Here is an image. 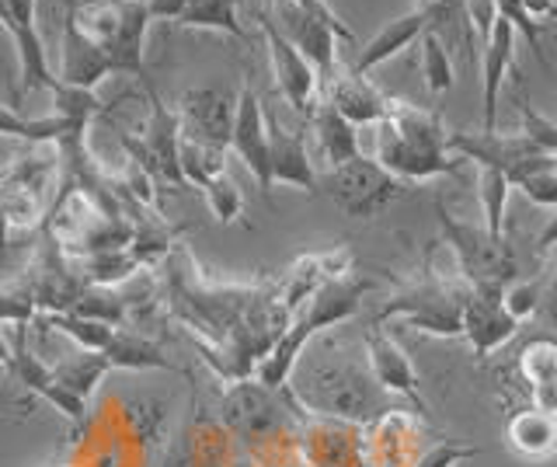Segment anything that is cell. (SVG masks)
I'll list each match as a JSON object with an SVG mask.
<instances>
[{
    "instance_id": "d6a6232c",
    "label": "cell",
    "mask_w": 557,
    "mask_h": 467,
    "mask_svg": "<svg viewBox=\"0 0 557 467\" xmlns=\"http://www.w3.org/2000/svg\"><path fill=\"white\" fill-rule=\"evenodd\" d=\"M418 63H422V77H425V91L429 95H443L453 88V57L449 46L435 36L432 28H425L418 36Z\"/></svg>"
},
{
    "instance_id": "44dd1931",
    "label": "cell",
    "mask_w": 557,
    "mask_h": 467,
    "mask_svg": "<svg viewBox=\"0 0 557 467\" xmlns=\"http://www.w3.org/2000/svg\"><path fill=\"white\" fill-rule=\"evenodd\" d=\"M327 95L324 101L331 109H335L342 119H348L356 130L359 126H376L383 115H387V101L391 95L376 88V84L366 77V74H356V71H335L327 81Z\"/></svg>"
},
{
    "instance_id": "52a82bcc",
    "label": "cell",
    "mask_w": 557,
    "mask_h": 467,
    "mask_svg": "<svg viewBox=\"0 0 557 467\" xmlns=\"http://www.w3.org/2000/svg\"><path fill=\"white\" fill-rule=\"evenodd\" d=\"M147 98H150V119L144 126V136L133 140V136H122V144L133 153V164H139L157 185H171L174 193H182L185 179H182V168H178V112L174 106L157 95L150 84H147Z\"/></svg>"
},
{
    "instance_id": "74e56055",
    "label": "cell",
    "mask_w": 557,
    "mask_h": 467,
    "mask_svg": "<svg viewBox=\"0 0 557 467\" xmlns=\"http://www.w3.org/2000/svg\"><path fill=\"white\" fill-rule=\"evenodd\" d=\"M516 109H519V119H522L519 133L527 136L533 147L544 150V153H557V123H554V119L544 115V112H536L527 98H519Z\"/></svg>"
},
{
    "instance_id": "8d00e7d4",
    "label": "cell",
    "mask_w": 557,
    "mask_h": 467,
    "mask_svg": "<svg viewBox=\"0 0 557 467\" xmlns=\"http://www.w3.org/2000/svg\"><path fill=\"white\" fill-rule=\"evenodd\" d=\"M199 193H202V199L209 206V213H213L220 223H240L244 193H240V185H237V179L231 175V171H220V175H213L199 188Z\"/></svg>"
},
{
    "instance_id": "f1b7e54d",
    "label": "cell",
    "mask_w": 557,
    "mask_h": 467,
    "mask_svg": "<svg viewBox=\"0 0 557 467\" xmlns=\"http://www.w3.org/2000/svg\"><path fill=\"white\" fill-rule=\"evenodd\" d=\"M52 377H57V384L66 391V394H74L77 402H91L98 384L104 377L112 373L109 367V359H104V353H91V349H77V353H70L66 359L60 362H52Z\"/></svg>"
},
{
    "instance_id": "7402d4cb",
    "label": "cell",
    "mask_w": 557,
    "mask_h": 467,
    "mask_svg": "<svg viewBox=\"0 0 557 467\" xmlns=\"http://www.w3.org/2000/svg\"><path fill=\"white\" fill-rule=\"evenodd\" d=\"M269 175L272 188L289 185L300 193H318V168L310 161L304 133L283 126L278 119H269Z\"/></svg>"
},
{
    "instance_id": "836d02e7",
    "label": "cell",
    "mask_w": 557,
    "mask_h": 467,
    "mask_svg": "<svg viewBox=\"0 0 557 467\" xmlns=\"http://www.w3.org/2000/svg\"><path fill=\"white\" fill-rule=\"evenodd\" d=\"M509 182L495 168H478V199H481V228L487 234H505V210H509Z\"/></svg>"
},
{
    "instance_id": "e575fe53",
    "label": "cell",
    "mask_w": 557,
    "mask_h": 467,
    "mask_svg": "<svg viewBox=\"0 0 557 467\" xmlns=\"http://www.w3.org/2000/svg\"><path fill=\"white\" fill-rule=\"evenodd\" d=\"M42 324L46 328H57V332L66 335L70 342L77 345V349H91V353H101L104 345H109L112 332H115L112 324H101V321H91V318H77V315H70V310H57V315H46Z\"/></svg>"
},
{
    "instance_id": "60d3db41",
    "label": "cell",
    "mask_w": 557,
    "mask_h": 467,
    "mask_svg": "<svg viewBox=\"0 0 557 467\" xmlns=\"http://www.w3.org/2000/svg\"><path fill=\"white\" fill-rule=\"evenodd\" d=\"M481 457V446H463V443H435L425 446L411 467H460L463 460Z\"/></svg>"
},
{
    "instance_id": "9a60e30c",
    "label": "cell",
    "mask_w": 557,
    "mask_h": 467,
    "mask_svg": "<svg viewBox=\"0 0 557 467\" xmlns=\"http://www.w3.org/2000/svg\"><path fill=\"white\" fill-rule=\"evenodd\" d=\"M449 153H457L460 161H474L478 168H495L502 175H509V171L533 158V153H544L540 147H533L527 136L519 130L512 133H498V130H449V140H446Z\"/></svg>"
},
{
    "instance_id": "1f68e13d",
    "label": "cell",
    "mask_w": 557,
    "mask_h": 467,
    "mask_svg": "<svg viewBox=\"0 0 557 467\" xmlns=\"http://www.w3.org/2000/svg\"><path fill=\"white\" fill-rule=\"evenodd\" d=\"M178 168H182L185 185L202 188L213 175L226 171V150L209 147V144H199V140H191V136L182 133V136H178Z\"/></svg>"
},
{
    "instance_id": "30bf717a",
    "label": "cell",
    "mask_w": 557,
    "mask_h": 467,
    "mask_svg": "<svg viewBox=\"0 0 557 467\" xmlns=\"http://www.w3.org/2000/svg\"><path fill=\"white\" fill-rule=\"evenodd\" d=\"M376 283L366 280V275H359L356 269L352 272H342V275H335V280H324L318 290H313L310 300L300 310H296L289 321L313 342L321 332H327V328H338L345 321H352L359 315L362 297Z\"/></svg>"
},
{
    "instance_id": "ba28073f",
    "label": "cell",
    "mask_w": 557,
    "mask_h": 467,
    "mask_svg": "<svg viewBox=\"0 0 557 467\" xmlns=\"http://www.w3.org/2000/svg\"><path fill=\"white\" fill-rule=\"evenodd\" d=\"M255 19H258L261 36H265V53H269V63H272V77H275L278 95H283V101L296 115L307 119L310 109L318 106V88H321L318 71H313V66L300 53H296L293 42L275 28L272 14L265 8H255Z\"/></svg>"
},
{
    "instance_id": "3957f363",
    "label": "cell",
    "mask_w": 557,
    "mask_h": 467,
    "mask_svg": "<svg viewBox=\"0 0 557 467\" xmlns=\"http://www.w3.org/2000/svg\"><path fill=\"white\" fill-rule=\"evenodd\" d=\"M463 297L467 283H453L429 262V248L422 255V269L414 280H408L387 304L380 307L373 324H383L387 318H405L408 328L425 332L435 339H460V321H463Z\"/></svg>"
},
{
    "instance_id": "b9f144b4",
    "label": "cell",
    "mask_w": 557,
    "mask_h": 467,
    "mask_svg": "<svg viewBox=\"0 0 557 467\" xmlns=\"http://www.w3.org/2000/svg\"><path fill=\"white\" fill-rule=\"evenodd\" d=\"M463 19H467V28L474 32V42L481 46L487 39V32H492L498 11H495V0H463Z\"/></svg>"
},
{
    "instance_id": "4fadbf2b",
    "label": "cell",
    "mask_w": 557,
    "mask_h": 467,
    "mask_svg": "<svg viewBox=\"0 0 557 467\" xmlns=\"http://www.w3.org/2000/svg\"><path fill=\"white\" fill-rule=\"evenodd\" d=\"M502 290L505 286H467L460 339L470 342L478 359H487L505 342H512L519 332V321L505 315L502 307Z\"/></svg>"
},
{
    "instance_id": "8fae6325",
    "label": "cell",
    "mask_w": 557,
    "mask_h": 467,
    "mask_svg": "<svg viewBox=\"0 0 557 467\" xmlns=\"http://www.w3.org/2000/svg\"><path fill=\"white\" fill-rule=\"evenodd\" d=\"M362 359H366V367H370L373 380L376 384L387 391L391 397H408V402L418 408V415L422 419H429V405H425V397L422 391H418V370H414V362L411 356L405 353V345H400L387 328H380L373 324L370 332H366L362 339Z\"/></svg>"
},
{
    "instance_id": "ab89813d",
    "label": "cell",
    "mask_w": 557,
    "mask_h": 467,
    "mask_svg": "<svg viewBox=\"0 0 557 467\" xmlns=\"http://www.w3.org/2000/svg\"><path fill=\"white\" fill-rule=\"evenodd\" d=\"M278 4H286V8H293V11L307 14V19L327 25L342 42H356V32L345 25V19H342V14H338L335 8L327 4V0H278Z\"/></svg>"
},
{
    "instance_id": "4316f807",
    "label": "cell",
    "mask_w": 557,
    "mask_h": 467,
    "mask_svg": "<svg viewBox=\"0 0 557 467\" xmlns=\"http://www.w3.org/2000/svg\"><path fill=\"white\" fill-rule=\"evenodd\" d=\"M519 373L530 384V405L554 415V384H557V345L547 335H536L522 345Z\"/></svg>"
},
{
    "instance_id": "e0dca14e",
    "label": "cell",
    "mask_w": 557,
    "mask_h": 467,
    "mask_svg": "<svg viewBox=\"0 0 557 467\" xmlns=\"http://www.w3.org/2000/svg\"><path fill=\"white\" fill-rule=\"evenodd\" d=\"M77 4V0H74ZM74 4H63V32H60V66L57 77L60 84L84 91H98V84L104 77H112V63L104 60V53L81 36V28L74 22Z\"/></svg>"
},
{
    "instance_id": "5b68a950",
    "label": "cell",
    "mask_w": 557,
    "mask_h": 467,
    "mask_svg": "<svg viewBox=\"0 0 557 467\" xmlns=\"http://www.w3.org/2000/svg\"><path fill=\"white\" fill-rule=\"evenodd\" d=\"M435 223H440V234L457 258V272L467 286H509L516 280V248L505 234H487L478 223L453 217L443 199H435Z\"/></svg>"
},
{
    "instance_id": "9c48e42d",
    "label": "cell",
    "mask_w": 557,
    "mask_h": 467,
    "mask_svg": "<svg viewBox=\"0 0 557 467\" xmlns=\"http://www.w3.org/2000/svg\"><path fill=\"white\" fill-rule=\"evenodd\" d=\"M231 147L240 164L248 168V175L255 179L261 199L272 206V175H269V112L261 106L258 91L251 88V81L240 84L237 91V112L231 126Z\"/></svg>"
},
{
    "instance_id": "6da1fadb",
    "label": "cell",
    "mask_w": 557,
    "mask_h": 467,
    "mask_svg": "<svg viewBox=\"0 0 557 467\" xmlns=\"http://www.w3.org/2000/svg\"><path fill=\"white\" fill-rule=\"evenodd\" d=\"M286 397L300 415L310 419H331L348 426H370L376 415L391 411V394L383 391L366 359L348 353L345 345H335V356L304 353L289 373Z\"/></svg>"
},
{
    "instance_id": "8992f818",
    "label": "cell",
    "mask_w": 557,
    "mask_h": 467,
    "mask_svg": "<svg viewBox=\"0 0 557 467\" xmlns=\"http://www.w3.org/2000/svg\"><path fill=\"white\" fill-rule=\"evenodd\" d=\"M318 188L352 220H376L408 193V185L387 175L373 158L356 153L352 161L327 168L318 175Z\"/></svg>"
},
{
    "instance_id": "5bb4252c",
    "label": "cell",
    "mask_w": 557,
    "mask_h": 467,
    "mask_svg": "<svg viewBox=\"0 0 557 467\" xmlns=\"http://www.w3.org/2000/svg\"><path fill=\"white\" fill-rule=\"evenodd\" d=\"M8 377H14L17 384H22L28 394L42 397V402L57 408V411L63 415V419H70V422H84L87 405L77 402L74 394H66V391L57 384V377H52L49 362H42L39 356H35V353L28 349V324H14V339H11V345H8Z\"/></svg>"
},
{
    "instance_id": "7bdbcfd3",
    "label": "cell",
    "mask_w": 557,
    "mask_h": 467,
    "mask_svg": "<svg viewBox=\"0 0 557 467\" xmlns=\"http://www.w3.org/2000/svg\"><path fill=\"white\" fill-rule=\"evenodd\" d=\"M8 220H4V213H0V255H4L8 248H11V241H8Z\"/></svg>"
},
{
    "instance_id": "ee69618b",
    "label": "cell",
    "mask_w": 557,
    "mask_h": 467,
    "mask_svg": "<svg viewBox=\"0 0 557 467\" xmlns=\"http://www.w3.org/2000/svg\"><path fill=\"white\" fill-rule=\"evenodd\" d=\"M0 377H8V342L0 339Z\"/></svg>"
},
{
    "instance_id": "ac0fdd59",
    "label": "cell",
    "mask_w": 557,
    "mask_h": 467,
    "mask_svg": "<svg viewBox=\"0 0 557 467\" xmlns=\"http://www.w3.org/2000/svg\"><path fill=\"white\" fill-rule=\"evenodd\" d=\"M373 161L405 185L457 175L460 164H463L457 153H425V150H414L408 144H400L383 123H376V158Z\"/></svg>"
},
{
    "instance_id": "7c38bea8",
    "label": "cell",
    "mask_w": 557,
    "mask_h": 467,
    "mask_svg": "<svg viewBox=\"0 0 557 467\" xmlns=\"http://www.w3.org/2000/svg\"><path fill=\"white\" fill-rule=\"evenodd\" d=\"M178 112V126L185 136L209 147L226 150L231 144V126H234V112H237V91L216 88V84H206V88H191L182 95V101L174 106Z\"/></svg>"
},
{
    "instance_id": "d6986e66",
    "label": "cell",
    "mask_w": 557,
    "mask_h": 467,
    "mask_svg": "<svg viewBox=\"0 0 557 467\" xmlns=\"http://www.w3.org/2000/svg\"><path fill=\"white\" fill-rule=\"evenodd\" d=\"M516 28L505 19H495L487 39L481 42V130H495L498 123V101L516 63Z\"/></svg>"
},
{
    "instance_id": "cb8c5ba5",
    "label": "cell",
    "mask_w": 557,
    "mask_h": 467,
    "mask_svg": "<svg viewBox=\"0 0 557 467\" xmlns=\"http://www.w3.org/2000/svg\"><path fill=\"white\" fill-rule=\"evenodd\" d=\"M425 28H429V14L411 8L408 14H400V19L387 22L376 32V36L366 39L362 49H359V57H356V63L348 66V71L370 77L376 66H383L387 60H394L397 53H405L411 42H418V36H422Z\"/></svg>"
},
{
    "instance_id": "603a6c76",
    "label": "cell",
    "mask_w": 557,
    "mask_h": 467,
    "mask_svg": "<svg viewBox=\"0 0 557 467\" xmlns=\"http://www.w3.org/2000/svg\"><path fill=\"white\" fill-rule=\"evenodd\" d=\"M400 144H408L414 150H425V153H449L446 140H449V130L443 123L440 112L414 106V101L405 98H391L387 101V115L380 119Z\"/></svg>"
},
{
    "instance_id": "f546056e",
    "label": "cell",
    "mask_w": 557,
    "mask_h": 467,
    "mask_svg": "<svg viewBox=\"0 0 557 467\" xmlns=\"http://www.w3.org/2000/svg\"><path fill=\"white\" fill-rule=\"evenodd\" d=\"M74 133H87V126H74L60 115L28 119L14 106H8V101H0V136H11V140H25V144H52L57 147Z\"/></svg>"
},
{
    "instance_id": "277c9868",
    "label": "cell",
    "mask_w": 557,
    "mask_h": 467,
    "mask_svg": "<svg viewBox=\"0 0 557 467\" xmlns=\"http://www.w3.org/2000/svg\"><path fill=\"white\" fill-rule=\"evenodd\" d=\"M216 411H220L223 432H231L234 440L248 443L255 450L289 437L296 422L304 419V415L293 408L286 391L261 388L255 377L231 380V388L223 391Z\"/></svg>"
},
{
    "instance_id": "d590c367",
    "label": "cell",
    "mask_w": 557,
    "mask_h": 467,
    "mask_svg": "<svg viewBox=\"0 0 557 467\" xmlns=\"http://www.w3.org/2000/svg\"><path fill=\"white\" fill-rule=\"evenodd\" d=\"M49 95H52V106H57V112H52V115H60V119H66V123H74V126H91V119L104 112V101L98 98V91L70 88V84L52 81Z\"/></svg>"
},
{
    "instance_id": "7a4b0ae2",
    "label": "cell",
    "mask_w": 557,
    "mask_h": 467,
    "mask_svg": "<svg viewBox=\"0 0 557 467\" xmlns=\"http://www.w3.org/2000/svg\"><path fill=\"white\" fill-rule=\"evenodd\" d=\"M74 22L81 36L95 42L112 63V74L147 77V0H77Z\"/></svg>"
},
{
    "instance_id": "f35d334b",
    "label": "cell",
    "mask_w": 557,
    "mask_h": 467,
    "mask_svg": "<svg viewBox=\"0 0 557 467\" xmlns=\"http://www.w3.org/2000/svg\"><path fill=\"white\" fill-rule=\"evenodd\" d=\"M540 300H544V290H540L536 280H512L509 286L502 290V307H505V315L516 318L519 324H522V321H530V318L536 315Z\"/></svg>"
},
{
    "instance_id": "4dcf8cb0",
    "label": "cell",
    "mask_w": 557,
    "mask_h": 467,
    "mask_svg": "<svg viewBox=\"0 0 557 467\" xmlns=\"http://www.w3.org/2000/svg\"><path fill=\"white\" fill-rule=\"evenodd\" d=\"M509 188H519L530 202L554 210L557 202V153H533V158L519 161L509 175H505Z\"/></svg>"
},
{
    "instance_id": "d4e9b609",
    "label": "cell",
    "mask_w": 557,
    "mask_h": 467,
    "mask_svg": "<svg viewBox=\"0 0 557 467\" xmlns=\"http://www.w3.org/2000/svg\"><path fill=\"white\" fill-rule=\"evenodd\" d=\"M505 443L516 457L522 460H547L557 446V422L550 411L540 408H522L505 422Z\"/></svg>"
},
{
    "instance_id": "484cf974",
    "label": "cell",
    "mask_w": 557,
    "mask_h": 467,
    "mask_svg": "<svg viewBox=\"0 0 557 467\" xmlns=\"http://www.w3.org/2000/svg\"><path fill=\"white\" fill-rule=\"evenodd\" d=\"M307 123H310V133H313V140H318V150L327 161V168L345 164V161H352L356 153H362L359 150V130L331 109L324 98H318V106L310 109Z\"/></svg>"
},
{
    "instance_id": "f6af8a7d",
    "label": "cell",
    "mask_w": 557,
    "mask_h": 467,
    "mask_svg": "<svg viewBox=\"0 0 557 467\" xmlns=\"http://www.w3.org/2000/svg\"><path fill=\"white\" fill-rule=\"evenodd\" d=\"M63 4H74V0H63Z\"/></svg>"
},
{
    "instance_id": "ffe728a7",
    "label": "cell",
    "mask_w": 557,
    "mask_h": 467,
    "mask_svg": "<svg viewBox=\"0 0 557 467\" xmlns=\"http://www.w3.org/2000/svg\"><path fill=\"white\" fill-rule=\"evenodd\" d=\"M272 22L293 42L296 53H300L313 66V71H318L321 81H327L331 74L338 71V42L342 39L327 25L313 22V19H307V14L293 11L286 4H278V0H275V19Z\"/></svg>"
},
{
    "instance_id": "83f0119b",
    "label": "cell",
    "mask_w": 557,
    "mask_h": 467,
    "mask_svg": "<svg viewBox=\"0 0 557 467\" xmlns=\"http://www.w3.org/2000/svg\"><path fill=\"white\" fill-rule=\"evenodd\" d=\"M104 359H109L112 370H168V373H182L178 362H171L168 353L157 345L153 339L129 332V328H115L109 345H104Z\"/></svg>"
},
{
    "instance_id": "2e32d148",
    "label": "cell",
    "mask_w": 557,
    "mask_h": 467,
    "mask_svg": "<svg viewBox=\"0 0 557 467\" xmlns=\"http://www.w3.org/2000/svg\"><path fill=\"white\" fill-rule=\"evenodd\" d=\"M150 22H178L182 28L223 32L237 42H248L240 25V0H147Z\"/></svg>"
}]
</instances>
